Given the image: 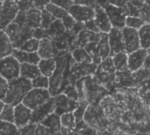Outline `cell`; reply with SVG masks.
Masks as SVG:
<instances>
[{"instance_id":"59","label":"cell","mask_w":150,"mask_h":135,"mask_svg":"<svg viewBox=\"0 0 150 135\" xmlns=\"http://www.w3.org/2000/svg\"><path fill=\"white\" fill-rule=\"evenodd\" d=\"M148 116L150 117V108H148Z\"/></svg>"},{"instance_id":"61","label":"cell","mask_w":150,"mask_h":135,"mask_svg":"<svg viewBox=\"0 0 150 135\" xmlns=\"http://www.w3.org/2000/svg\"><path fill=\"white\" fill-rule=\"evenodd\" d=\"M12 1H14V0H12Z\"/></svg>"},{"instance_id":"35","label":"cell","mask_w":150,"mask_h":135,"mask_svg":"<svg viewBox=\"0 0 150 135\" xmlns=\"http://www.w3.org/2000/svg\"><path fill=\"white\" fill-rule=\"evenodd\" d=\"M88 105H89V102L87 100H83V101L79 102L78 108L73 111V115L75 116V118H76L77 123L84 120V115H85V112H86Z\"/></svg>"},{"instance_id":"5","label":"cell","mask_w":150,"mask_h":135,"mask_svg":"<svg viewBox=\"0 0 150 135\" xmlns=\"http://www.w3.org/2000/svg\"><path fill=\"white\" fill-rule=\"evenodd\" d=\"M33 28L27 26L25 23H19L13 20L6 29V33L10 37L14 49H19L23 42H25L29 38L33 37L34 34Z\"/></svg>"},{"instance_id":"57","label":"cell","mask_w":150,"mask_h":135,"mask_svg":"<svg viewBox=\"0 0 150 135\" xmlns=\"http://www.w3.org/2000/svg\"><path fill=\"white\" fill-rule=\"evenodd\" d=\"M146 51H147V54L150 55V47H149L148 49H146Z\"/></svg>"},{"instance_id":"11","label":"cell","mask_w":150,"mask_h":135,"mask_svg":"<svg viewBox=\"0 0 150 135\" xmlns=\"http://www.w3.org/2000/svg\"><path fill=\"white\" fill-rule=\"evenodd\" d=\"M69 14L78 23H85L95 17V8L73 4L68 10Z\"/></svg>"},{"instance_id":"55","label":"cell","mask_w":150,"mask_h":135,"mask_svg":"<svg viewBox=\"0 0 150 135\" xmlns=\"http://www.w3.org/2000/svg\"><path fill=\"white\" fill-rule=\"evenodd\" d=\"M5 105H6L5 101L0 99V115H1V113H2V111H3V109H4Z\"/></svg>"},{"instance_id":"9","label":"cell","mask_w":150,"mask_h":135,"mask_svg":"<svg viewBox=\"0 0 150 135\" xmlns=\"http://www.w3.org/2000/svg\"><path fill=\"white\" fill-rule=\"evenodd\" d=\"M103 8L109 16L113 28L122 29L125 27V20L127 16L122 7L116 6L111 4H107L103 6Z\"/></svg>"},{"instance_id":"33","label":"cell","mask_w":150,"mask_h":135,"mask_svg":"<svg viewBox=\"0 0 150 135\" xmlns=\"http://www.w3.org/2000/svg\"><path fill=\"white\" fill-rule=\"evenodd\" d=\"M0 119L14 123V106L9 103H6L3 111L0 115Z\"/></svg>"},{"instance_id":"53","label":"cell","mask_w":150,"mask_h":135,"mask_svg":"<svg viewBox=\"0 0 150 135\" xmlns=\"http://www.w3.org/2000/svg\"><path fill=\"white\" fill-rule=\"evenodd\" d=\"M143 67H144L145 69H146V70H148L150 72V55H148V54H147V56L146 57V60L144 62Z\"/></svg>"},{"instance_id":"24","label":"cell","mask_w":150,"mask_h":135,"mask_svg":"<svg viewBox=\"0 0 150 135\" xmlns=\"http://www.w3.org/2000/svg\"><path fill=\"white\" fill-rule=\"evenodd\" d=\"M38 67L40 69L41 74L50 78L57 68V59L56 57L42 58L38 63Z\"/></svg>"},{"instance_id":"49","label":"cell","mask_w":150,"mask_h":135,"mask_svg":"<svg viewBox=\"0 0 150 135\" xmlns=\"http://www.w3.org/2000/svg\"><path fill=\"white\" fill-rule=\"evenodd\" d=\"M84 24H85V28L87 30L91 31V32H95V33H100V30L97 28V26L96 25L94 20H90L85 22Z\"/></svg>"},{"instance_id":"23","label":"cell","mask_w":150,"mask_h":135,"mask_svg":"<svg viewBox=\"0 0 150 135\" xmlns=\"http://www.w3.org/2000/svg\"><path fill=\"white\" fill-rule=\"evenodd\" d=\"M14 49L13 44L5 30L0 29V58L12 55Z\"/></svg>"},{"instance_id":"13","label":"cell","mask_w":150,"mask_h":135,"mask_svg":"<svg viewBox=\"0 0 150 135\" xmlns=\"http://www.w3.org/2000/svg\"><path fill=\"white\" fill-rule=\"evenodd\" d=\"M109 45H110V57H113L115 54L125 51V43L122 30L112 28L108 33Z\"/></svg>"},{"instance_id":"4","label":"cell","mask_w":150,"mask_h":135,"mask_svg":"<svg viewBox=\"0 0 150 135\" xmlns=\"http://www.w3.org/2000/svg\"><path fill=\"white\" fill-rule=\"evenodd\" d=\"M84 121L88 125L96 129V131H102L110 128V121L106 117L103 109L100 104H89L84 115Z\"/></svg>"},{"instance_id":"46","label":"cell","mask_w":150,"mask_h":135,"mask_svg":"<svg viewBox=\"0 0 150 135\" xmlns=\"http://www.w3.org/2000/svg\"><path fill=\"white\" fill-rule=\"evenodd\" d=\"M35 132V135H53L51 131L47 126L42 124L41 123L36 124Z\"/></svg>"},{"instance_id":"7","label":"cell","mask_w":150,"mask_h":135,"mask_svg":"<svg viewBox=\"0 0 150 135\" xmlns=\"http://www.w3.org/2000/svg\"><path fill=\"white\" fill-rule=\"evenodd\" d=\"M51 95L49 89L45 88H33L24 97L22 103L25 104L27 107L34 110L37 107L42 105L47 101L51 98Z\"/></svg>"},{"instance_id":"60","label":"cell","mask_w":150,"mask_h":135,"mask_svg":"<svg viewBox=\"0 0 150 135\" xmlns=\"http://www.w3.org/2000/svg\"><path fill=\"white\" fill-rule=\"evenodd\" d=\"M6 0H0V2H5Z\"/></svg>"},{"instance_id":"44","label":"cell","mask_w":150,"mask_h":135,"mask_svg":"<svg viewBox=\"0 0 150 135\" xmlns=\"http://www.w3.org/2000/svg\"><path fill=\"white\" fill-rule=\"evenodd\" d=\"M8 85H9V82L0 74V99L1 100H5L6 98L7 89H8Z\"/></svg>"},{"instance_id":"50","label":"cell","mask_w":150,"mask_h":135,"mask_svg":"<svg viewBox=\"0 0 150 135\" xmlns=\"http://www.w3.org/2000/svg\"><path fill=\"white\" fill-rule=\"evenodd\" d=\"M51 2V0H34V6L37 9L43 10L46 6Z\"/></svg>"},{"instance_id":"47","label":"cell","mask_w":150,"mask_h":135,"mask_svg":"<svg viewBox=\"0 0 150 135\" xmlns=\"http://www.w3.org/2000/svg\"><path fill=\"white\" fill-rule=\"evenodd\" d=\"M51 3L55 4L56 6L64 8V10H69L70 7L73 5L72 0H51Z\"/></svg>"},{"instance_id":"36","label":"cell","mask_w":150,"mask_h":135,"mask_svg":"<svg viewBox=\"0 0 150 135\" xmlns=\"http://www.w3.org/2000/svg\"><path fill=\"white\" fill-rule=\"evenodd\" d=\"M99 68L103 70V72L110 73V74H116V68L113 63L112 57H108L105 59L102 60L101 63L99 64Z\"/></svg>"},{"instance_id":"56","label":"cell","mask_w":150,"mask_h":135,"mask_svg":"<svg viewBox=\"0 0 150 135\" xmlns=\"http://www.w3.org/2000/svg\"><path fill=\"white\" fill-rule=\"evenodd\" d=\"M145 5H147L150 6V0H145Z\"/></svg>"},{"instance_id":"43","label":"cell","mask_w":150,"mask_h":135,"mask_svg":"<svg viewBox=\"0 0 150 135\" xmlns=\"http://www.w3.org/2000/svg\"><path fill=\"white\" fill-rule=\"evenodd\" d=\"M36 124H29L25 127L20 128L17 135H35Z\"/></svg>"},{"instance_id":"32","label":"cell","mask_w":150,"mask_h":135,"mask_svg":"<svg viewBox=\"0 0 150 135\" xmlns=\"http://www.w3.org/2000/svg\"><path fill=\"white\" fill-rule=\"evenodd\" d=\"M40 45V40L35 37H31L27 40L19 48L20 49L28 51V52H37Z\"/></svg>"},{"instance_id":"18","label":"cell","mask_w":150,"mask_h":135,"mask_svg":"<svg viewBox=\"0 0 150 135\" xmlns=\"http://www.w3.org/2000/svg\"><path fill=\"white\" fill-rule=\"evenodd\" d=\"M41 58H52L58 56L57 49L53 41L47 37L40 40V45L37 51Z\"/></svg>"},{"instance_id":"6","label":"cell","mask_w":150,"mask_h":135,"mask_svg":"<svg viewBox=\"0 0 150 135\" xmlns=\"http://www.w3.org/2000/svg\"><path fill=\"white\" fill-rule=\"evenodd\" d=\"M0 74L8 82L21 76V63L13 55L0 58Z\"/></svg>"},{"instance_id":"26","label":"cell","mask_w":150,"mask_h":135,"mask_svg":"<svg viewBox=\"0 0 150 135\" xmlns=\"http://www.w3.org/2000/svg\"><path fill=\"white\" fill-rule=\"evenodd\" d=\"M71 57L74 61L78 64H90L94 63L93 58L90 54L87 51L85 48H77L73 49L71 52Z\"/></svg>"},{"instance_id":"58","label":"cell","mask_w":150,"mask_h":135,"mask_svg":"<svg viewBox=\"0 0 150 135\" xmlns=\"http://www.w3.org/2000/svg\"><path fill=\"white\" fill-rule=\"evenodd\" d=\"M3 3H4V2H0V10H1V8H2V6H3Z\"/></svg>"},{"instance_id":"45","label":"cell","mask_w":150,"mask_h":135,"mask_svg":"<svg viewBox=\"0 0 150 135\" xmlns=\"http://www.w3.org/2000/svg\"><path fill=\"white\" fill-rule=\"evenodd\" d=\"M62 22H63V25H64V28H65V30H70V29H71L75 25H76L78 22L75 20L69 13L65 16V17H64L62 20Z\"/></svg>"},{"instance_id":"40","label":"cell","mask_w":150,"mask_h":135,"mask_svg":"<svg viewBox=\"0 0 150 135\" xmlns=\"http://www.w3.org/2000/svg\"><path fill=\"white\" fill-rule=\"evenodd\" d=\"M18 8L21 12H27L34 8V0H14Z\"/></svg>"},{"instance_id":"27","label":"cell","mask_w":150,"mask_h":135,"mask_svg":"<svg viewBox=\"0 0 150 135\" xmlns=\"http://www.w3.org/2000/svg\"><path fill=\"white\" fill-rule=\"evenodd\" d=\"M112 59L117 72H125L128 70V54L125 51L115 54Z\"/></svg>"},{"instance_id":"1","label":"cell","mask_w":150,"mask_h":135,"mask_svg":"<svg viewBox=\"0 0 150 135\" xmlns=\"http://www.w3.org/2000/svg\"><path fill=\"white\" fill-rule=\"evenodd\" d=\"M57 68L50 78L49 91L51 96L63 94L71 80V65L73 58L71 52H64L57 57Z\"/></svg>"},{"instance_id":"38","label":"cell","mask_w":150,"mask_h":135,"mask_svg":"<svg viewBox=\"0 0 150 135\" xmlns=\"http://www.w3.org/2000/svg\"><path fill=\"white\" fill-rule=\"evenodd\" d=\"M32 81V86L33 88H45V89H49L50 88V78L41 74L38 77H36L35 79H34Z\"/></svg>"},{"instance_id":"62","label":"cell","mask_w":150,"mask_h":135,"mask_svg":"<svg viewBox=\"0 0 150 135\" xmlns=\"http://www.w3.org/2000/svg\"><path fill=\"white\" fill-rule=\"evenodd\" d=\"M149 23H150V21H149Z\"/></svg>"},{"instance_id":"34","label":"cell","mask_w":150,"mask_h":135,"mask_svg":"<svg viewBox=\"0 0 150 135\" xmlns=\"http://www.w3.org/2000/svg\"><path fill=\"white\" fill-rule=\"evenodd\" d=\"M57 20V19L51 15L47 10L43 9L42 10V21H41V28L43 29H49L51 25Z\"/></svg>"},{"instance_id":"54","label":"cell","mask_w":150,"mask_h":135,"mask_svg":"<svg viewBox=\"0 0 150 135\" xmlns=\"http://www.w3.org/2000/svg\"><path fill=\"white\" fill-rule=\"evenodd\" d=\"M107 4H109V0H96V5L102 7H103Z\"/></svg>"},{"instance_id":"31","label":"cell","mask_w":150,"mask_h":135,"mask_svg":"<svg viewBox=\"0 0 150 135\" xmlns=\"http://www.w3.org/2000/svg\"><path fill=\"white\" fill-rule=\"evenodd\" d=\"M45 10H47L51 15H53L57 20H62L64 17H65L69 13L67 10H64L62 7H59L57 6H56L53 3H50L46 6Z\"/></svg>"},{"instance_id":"12","label":"cell","mask_w":150,"mask_h":135,"mask_svg":"<svg viewBox=\"0 0 150 135\" xmlns=\"http://www.w3.org/2000/svg\"><path fill=\"white\" fill-rule=\"evenodd\" d=\"M55 110H56V100L55 97L52 96L45 103L37 107L32 111L31 124H38L42 122L49 115L55 112Z\"/></svg>"},{"instance_id":"28","label":"cell","mask_w":150,"mask_h":135,"mask_svg":"<svg viewBox=\"0 0 150 135\" xmlns=\"http://www.w3.org/2000/svg\"><path fill=\"white\" fill-rule=\"evenodd\" d=\"M139 36L140 46L142 49H148L150 47V23H145L139 30Z\"/></svg>"},{"instance_id":"29","label":"cell","mask_w":150,"mask_h":135,"mask_svg":"<svg viewBox=\"0 0 150 135\" xmlns=\"http://www.w3.org/2000/svg\"><path fill=\"white\" fill-rule=\"evenodd\" d=\"M19 128L14 123L0 119V135H17Z\"/></svg>"},{"instance_id":"25","label":"cell","mask_w":150,"mask_h":135,"mask_svg":"<svg viewBox=\"0 0 150 135\" xmlns=\"http://www.w3.org/2000/svg\"><path fill=\"white\" fill-rule=\"evenodd\" d=\"M41 75V72L38 64L23 63L21 64V76L30 81H33L36 77Z\"/></svg>"},{"instance_id":"8","label":"cell","mask_w":150,"mask_h":135,"mask_svg":"<svg viewBox=\"0 0 150 135\" xmlns=\"http://www.w3.org/2000/svg\"><path fill=\"white\" fill-rule=\"evenodd\" d=\"M20 10L12 0H6L0 10V29L5 30L16 18Z\"/></svg>"},{"instance_id":"42","label":"cell","mask_w":150,"mask_h":135,"mask_svg":"<svg viewBox=\"0 0 150 135\" xmlns=\"http://www.w3.org/2000/svg\"><path fill=\"white\" fill-rule=\"evenodd\" d=\"M139 17L141 18L146 23L150 21V6L144 5L139 9Z\"/></svg>"},{"instance_id":"19","label":"cell","mask_w":150,"mask_h":135,"mask_svg":"<svg viewBox=\"0 0 150 135\" xmlns=\"http://www.w3.org/2000/svg\"><path fill=\"white\" fill-rule=\"evenodd\" d=\"M110 49L109 45L108 34L101 33V37L97 42L96 47V64H100L102 60L110 57Z\"/></svg>"},{"instance_id":"21","label":"cell","mask_w":150,"mask_h":135,"mask_svg":"<svg viewBox=\"0 0 150 135\" xmlns=\"http://www.w3.org/2000/svg\"><path fill=\"white\" fill-rule=\"evenodd\" d=\"M42 124L47 126L53 134H57V135H62L61 133V119L60 116L57 115V113L53 112L50 115H49L46 118H44L42 122H40Z\"/></svg>"},{"instance_id":"3","label":"cell","mask_w":150,"mask_h":135,"mask_svg":"<svg viewBox=\"0 0 150 135\" xmlns=\"http://www.w3.org/2000/svg\"><path fill=\"white\" fill-rule=\"evenodd\" d=\"M85 96L89 104H100L101 101L109 95V90L104 88L96 76L92 74L84 77Z\"/></svg>"},{"instance_id":"17","label":"cell","mask_w":150,"mask_h":135,"mask_svg":"<svg viewBox=\"0 0 150 135\" xmlns=\"http://www.w3.org/2000/svg\"><path fill=\"white\" fill-rule=\"evenodd\" d=\"M146 56V49L142 48L128 54V70L133 73L142 68Z\"/></svg>"},{"instance_id":"20","label":"cell","mask_w":150,"mask_h":135,"mask_svg":"<svg viewBox=\"0 0 150 135\" xmlns=\"http://www.w3.org/2000/svg\"><path fill=\"white\" fill-rule=\"evenodd\" d=\"M12 55H13L21 64L29 63L38 64V63L42 59L37 52H28L20 49H14Z\"/></svg>"},{"instance_id":"2","label":"cell","mask_w":150,"mask_h":135,"mask_svg":"<svg viewBox=\"0 0 150 135\" xmlns=\"http://www.w3.org/2000/svg\"><path fill=\"white\" fill-rule=\"evenodd\" d=\"M33 88L32 81L28 79L20 76L19 78L9 81L5 102L16 106L22 102L26 95Z\"/></svg>"},{"instance_id":"22","label":"cell","mask_w":150,"mask_h":135,"mask_svg":"<svg viewBox=\"0 0 150 135\" xmlns=\"http://www.w3.org/2000/svg\"><path fill=\"white\" fill-rule=\"evenodd\" d=\"M41 21H42V10L34 7L26 12L25 24L29 28L33 29L40 28Z\"/></svg>"},{"instance_id":"52","label":"cell","mask_w":150,"mask_h":135,"mask_svg":"<svg viewBox=\"0 0 150 135\" xmlns=\"http://www.w3.org/2000/svg\"><path fill=\"white\" fill-rule=\"evenodd\" d=\"M128 2H130L132 5L135 6L139 9L145 5V0H127Z\"/></svg>"},{"instance_id":"41","label":"cell","mask_w":150,"mask_h":135,"mask_svg":"<svg viewBox=\"0 0 150 135\" xmlns=\"http://www.w3.org/2000/svg\"><path fill=\"white\" fill-rule=\"evenodd\" d=\"M126 16H138L139 17V8L135 6L132 5L130 2H126V4L122 7Z\"/></svg>"},{"instance_id":"37","label":"cell","mask_w":150,"mask_h":135,"mask_svg":"<svg viewBox=\"0 0 150 135\" xmlns=\"http://www.w3.org/2000/svg\"><path fill=\"white\" fill-rule=\"evenodd\" d=\"M146 22L138 16H127L125 20V27L139 30Z\"/></svg>"},{"instance_id":"30","label":"cell","mask_w":150,"mask_h":135,"mask_svg":"<svg viewBox=\"0 0 150 135\" xmlns=\"http://www.w3.org/2000/svg\"><path fill=\"white\" fill-rule=\"evenodd\" d=\"M61 119V125L63 128L66 129H74L77 125V121L73 115V112L64 113L60 116Z\"/></svg>"},{"instance_id":"48","label":"cell","mask_w":150,"mask_h":135,"mask_svg":"<svg viewBox=\"0 0 150 135\" xmlns=\"http://www.w3.org/2000/svg\"><path fill=\"white\" fill-rule=\"evenodd\" d=\"M73 4L75 5H81V6H86L90 7H96V0H72Z\"/></svg>"},{"instance_id":"39","label":"cell","mask_w":150,"mask_h":135,"mask_svg":"<svg viewBox=\"0 0 150 135\" xmlns=\"http://www.w3.org/2000/svg\"><path fill=\"white\" fill-rule=\"evenodd\" d=\"M63 94H64L67 97H69L70 99H71L73 101H76V102L80 101L79 94H78V91L76 89V87H75V85H72V84L68 85L66 87V88L64 89Z\"/></svg>"},{"instance_id":"16","label":"cell","mask_w":150,"mask_h":135,"mask_svg":"<svg viewBox=\"0 0 150 135\" xmlns=\"http://www.w3.org/2000/svg\"><path fill=\"white\" fill-rule=\"evenodd\" d=\"M93 20L99 28L100 33L108 34L113 28L104 8L100 6L96 5V6L95 7V17Z\"/></svg>"},{"instance_id":"15","label":"cell","mask_w":150,"mask_h":135,"mask_svg":"<svg viewBox=\"0 0 150 135\" xmlns=\"http://www.w3.org/2000/svg\"><path fill=\"white\" fill-rule=\"evenodd\" d=\"M32 111L31 109L22 102L14 106V124L19 129L31 124Z\"/></svg>"},{"instance_id":"14","label":"cell","mask_w":150,"mask_h":135,"mask_svg":"<svg viewBox=\"0 0 150 135\" xmlns=\"http://www.w3.org/2000/svg\"><path fill=\"white\" fill-rule=\"evenodd\" d=\"M54 97L56 100L55 113H57L59 116H61L64 113L73 112L79 106V102L70 99L64 94H60Z\"/></svg>"},{"instance_id":"10","label":"cell","mask_w":150,"mask_h":135,"mask_svg":"<svg viewBox=\"0 0 150 135\" xmlns=\"http://www.w3.org/2000/svg\"><path fill=\"white\" fill-rule=\"evenodd\" d=\"M125 43V51L130 54L141 48L140 41L139 36V32L137 29L125 27L121 29Z\"/></svg>"},{"instance_id":"51","label":"cell","mask_w":150,"mask_h":135,"mask_svg":"<svg viewBox=\"0 0 150 135\" xmlns=\"http://www.w3.org/2000/svg\"><path fill=\"white\" fill-rule=\"evenodd\" d=\"M127 2V0H109V4L114 5L116 6L123 7Z\"/></svg>"}]
</instances>
